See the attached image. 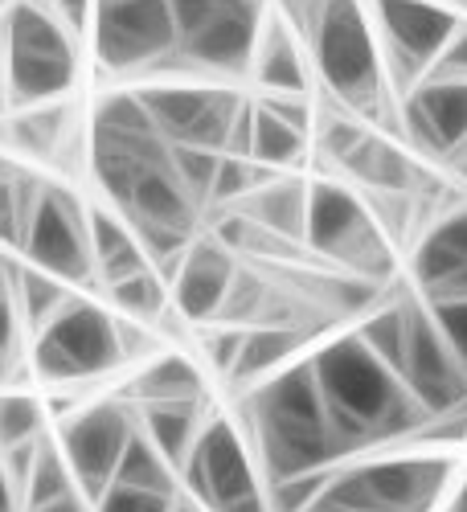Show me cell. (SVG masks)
Here are the masks:
<instances>
[{"label":"cell","mask_w":467,"mask_h":512,"mask_svg":"<svg viewBox=\"0 0 467 512\" xmlns=\"http://www.w3.org/2000/svg\"><path fill=\"white\" fill-rule=\"evenodd\" d=\"M308 365L320 386L332 435L345 455L373 447L381 439L410 435L418 426H427V418H431L414 402V394L402 386V377L365 349L361 336L332 340Z\"/></svg>","instance_id":"1"},{"label":"cell","mask_w":467,"mask_h":512,"mask_svg":"<svg viewBox=\"0 0 467 512\" xmlns=\"http://www.w3.org/2000/svg\"><path fill=\"white\" fill-rule=\"evenodd\" d=\"M250 418L271 480L324 472L336 459H345L308 361L267 377L250 398Z\"/></svg>","instance_id":"2"},{"label":"cell","mask_w":467,"mask_h":512,"mask_svg":"<svg viewBox=\"0 0 467 512\" xmlns=\"http://www.w3.org/2000/svg\"><path fill=\"white\" fill-rule=\"evenodd\" d=\"M447 459H381L332 472L320 500L332 512H431L447 488Z\"/></svg>","instance_id":"3"},{"label":"cell","mask_w":467,"mask_h":512,"mask_svg":"<svg viewBox=\"0 0 467 512\" xmlns=\"http://www.w3.org/2000/svg\"><path fill=\"white\" fill-rule=\"evenodd\" d=\"M119 361H123L119 324L95 304L66 300L46 324L37 328L33 365L46 381H54V386L99 377V373L115 369Z\"/></svg>","instance_id":"4"},{"label":"cell","mask_w":467,"mask_h":512,"mask_svg":"<svg viewBox=\"0 0 467 512\" xmlns=\"http://www.w3.org/2000/svg\"><path fill=\"white\" fill-rule=\"evenodd\" d=\"M304 37L312 41L316 70L328 87L345 103L373 111V99H381V70L369 21L357 0H324L320 17Z\"/></svg>","instance_id":"5"},{"label":"cell","mask_w":467,"mask_h":512,"mask_svg":"<svg viewBox=\"0 0 467 512\" xmlns=\"http://www.w3.org/2000/svg\"><path fill=\"white\" fill-rule=\"evenodd\" d=\"M181 58L214 70H242L259 46V0H168Z\"/></svg>","instance_id":"6"},{"label":"cell","mask_w":467,"mask_h":512,"mask_svg":"<svg viewBox=\"0 0 467 512\" xmlns=\"http://www.w3.org/2000/svg\"><path fill=\"white\" fill-rule=\"evenodd\" d=\"M5 78L21 103H41L70 91L74 82V50L58 21H50L37 5H17L5 25Z\"/></svg>","instance_id":"7"},{"label":"cell","mask_w":467,"mask_h":512,"mask_svg":"<svg viewBox=\"0 0 467 512\" xmlns=\"http://www.w3.org/2000/svg\"><path fill=\"white\" fill-rule=\"evenodd\" d=\"M402 386L427 414H459L467 406V373L459 369L455 353L447 349L443 332L435 328L431 312L418 304H402Z\"/></svg>","instance_id":"8"},{"label":"cell","mask_w":467,"mask_h":512,"mask_svg":"<svg viewBox=\"0 0 467 512\" xmlns=\"http://www.w3.org/2000/svg\"><path fill=\"white\" fill-rule=\"evenodd\" d=\"M95 50L111 70H132L177 50V21L168 0H99Z\"/></svg>","instance_id":"9"},{"label":"cell","mask_w":467,"mask_h":512,"mask_svg":"<svg viewBox=\"0 0 467 512\" xmlns=\"http://www.w3.org/2000/svg\"><path fill=\"white\" fill-rule=\"evenodd\" d=\"M304 242L320 254H332V259H349L365 267L369 275L390 271V250L381 246L361 201L345 185H332V181L312 185L308 213H304Z\"/></svg>","instance_id":"10"},{"label":"cell","mask_w":467,"mask_h":512,"mask_svg":"<svg viewBox=\"0 0 467 512\" xmlns=\"http://www.w3.org/2000/svg\"><path fill=\"white\" fill-rule=\"evenodd\" d=\"M181 467H185L189 488L209 512H230L234 504L263 492L259 476L250 467V455L242 447L238 426L226 418H214L209 426H201V435Z\"/></svg>","instance_id":"11"},{"label":"cell","mask_w":467,"mask_h":512,"mask_svg":"<svg viewBox=\"0 0 467 512\" xmlns=\"http://www.w3.org/2000/svg\"><path fill=\"white\" fill-rule=\"evenodd\" d=\"M21 246L54 279H87L95 267L91 238H87V226H82V209L62 189H46L29 205Z\"/></svg>","instance_id":"12"},{"label":"cell","mask_w":467,"mask_h":512,"mask_svg":"<svg viewBox=\"0 0 467 512\" xmlns=\"http://www.w3.org/2000/svg\"><path fill=\"white\" fill-rule=\"evenodd\" d=\"M152 127L164 136V144H189V148H226L230 119L242 99L226 91L205 87H156L140 95Z\"/></svg>","instance_id":"13"},{"label":"cell","mask_w":467,"mask_h":512,"mask_svg":"<svg viewBox=\"0 0 467 512\" xmlns=\"http://www.w3.org/2000/svg\"><path fill=\"white\" fill-rule=\"evenodd\" d=\"M132 422L119 406H91L82 410L62 435V459L70 463L74 484L87 488V496H103L119 467V455L132 439Z\"/></svg>","instance_id":"14"},{"label":"cell","mask_w":467,"mask_h":512,"mask_svg":"<svg viewBox=\"0 0 467 512\" xmlns=\"http://www.w3.org/2000/svg\"><path fill=\"white\" fill-rule=\"evenodd\" d=\"M377 21L386 29L390 58L398 62L394 74L402 87H410L422 74V66H431L439 58V50L459 29V21L447 9L427 5V0H377Z\"/></svg>","instance_id":"15"},{"label":"cell","mask_w":467,"mask_h":512,"mask_svg":"<svg viewBox=\"0 0 467 512\" xmlns=\"http://www.w3.org/2000/svg\"><path fill=\"white\" fill-rule=\"evenodd\" d=\"M406 127L418 148L435 156L467 148V82L431 78L406 99Z\"/></svg>","instance_id":"16"},{"label":"cell","mask_w":467,"mask_h":512,"mask_svg":"<svg viewBox=\"0 0 467 512\" xmlns=\"http://www.w3.org/2000/svg\"><path fill=\"white\" fill-rule=\"evenodd\" d=\"M414 279L427 300H467V209L451 213L422 238L414 254Z\"/></svg>","instance_id":"17"},{"label":"cell","mask_w":467,"mask_h":512,"mask_svg":"<svg viewBox=\"0 0 467 512\" xmlns=\"http://www.w3.org/2000/svg\"><path fill=\"white\" fill-rule=\"evenodd\" d=\"M230 283H234L230 254L214 242H197L185 250V263L173 271V300H177L181 316L205 320V316L222 312Z\"/></svg>","instance_id":"18"},{"label":"cell","mask_w":467,"mask_h":512,"mask_svg":"<svg viewBox=\"0 0 467 512\" xmlns=\"http://www.w3.org/2000/svg\"><path fill=\"white\" fill-rule=\"evenodd\" d=\"M87 238H91V263L99 267V275L111 283H123V279H132L148 267L144 259V242L127 230L123 222H115L111 213L95 209L91 218H87Z\"/></svg>","instance_id":"19"},{"label":"cell","mask_w":467,"mask_h":512,"mask_svg":"<svg viewBox=\"0 0 467 512\" xmlns=\"http://www.w3.org/2000/svg\"><path fill=\"white\" fill-rule=\"evenodd\" d=\"M144 426H148L152 447L173 467H181L201 435L197 402H152V406H144Z\"/></svg>","instance_id":"20"},{"label":"cell","mask_w":467,"mask_h":512,"mask_svg":"<svg viewBox=\"0 0 467 512\" xmlns=\"http://www.w3.org/2000/svg\"><path fill=\"white\" fill-rule=\"evenodd\" d=\"M254 74H259L267 91H279V95H300L308 87L300 50H295L287 29H279V25L267 29V37L254 46Z\"/></svg>","instance_id":"21"},{"label":"cell","mask_w":467,"mask_h":512,"mask_svg":"<svg viewBox=\"0 0 467 512\" xmlns=\"http://www.w3.org/2000/svg\"><path fill=\"white\" fill-rule=\"evenodd\" d=\"M345 164H349L353 177H361L365 185H373L381 193L410 189V164H406V156L390 140H381V136H365Z\"/></svg>","instance_id":"22"},{"label":"cell","mask_w":467,"mask_h":512,"mask_svg":"<svg viewBox=\"0 0 467 512\" xmlns=\"http://www.w3.org/2000/svg\"><path fill=\"white\" fill-rule=\"evenodd\" d=\"M177 467L168 463L156 447H152V439H144V435H132L127 439V447H123V455H119V467H115V476H111V484H123V488H140V492H160V496H173V476Z\"/></svg>","instance_id":"23"},{"label":"cell","mask_w":467,"mask_h":512,"mask_svg":"<svg viewBox=\"0 0 467 512\" xmlns=\"http://www.w3.org/2000/svg\"><path fill=\"white\" fill-rule=\"evenodd\" d=\"M132 394L144 406H152V402H197L201 398V373L185 357H160L156 365H148L140 373Z\"/></svg>","instance_id":"24"},{"label":"cell","mask_w":467,"mask_h":512,"mask_svg":"<svg viewBox=\"0 0 467 512\" xmlns=\"http://www.w3.org/2000/svg\"><path fill=\"white\" fill-rule=\"evenodd\" d=\"M304 345V336L295 328H254V332H242V345H238V357H234V377H259V373H271L279 369L295 349Z\"/></svg>","instance_id":"25"},{"label":"cell","mask_w":467,"mask_h":512,"mask_svg":"<svg viewBox=\"0 0 467 512\" xmlns=\"http://www.w3.org/2000/svg\"><path fill=\"white\" fill-rule=\"evenodd\" d=\"M254 213L259 222L275 234H287V238H304V213H308V193L295 185V181H279V185H267L254 201Z\"/></svg>","instance_id":"26"},{"label":"cell","mask_w":467,"mask_h":512,"mask_svg":"<svg viewBox=\"0 0 467 512\" xmlns=\"http://www.w3.org/2000/svg\"><path fill=\"white\" fill-rule=\"evenodd\" d=\"M304 152V132L283 123L271 107H254V132H250V156L267 164H291Z\"/></svg>","instance_id":"27"},{"label":"cell","mask_w":467,"mask_h":512,"mask_svg":"<svg viewBox=\"0 0 467 512\" xmlns=\"http://www.w3.org/2000/svg\"><path fill=\"white\" fill-rule=\"evenodd\" d=\"M25 500L29 508L37 504H46V500H58L66 492H74V472H70V463L54 451V447H41L37 443V455H33V467H29V480H25Z\"/></svg>","instance_id":"28"},{"label":"cell","mask_w":467,"mask_h":512,"mask_svg":"<svg viewBox=\"0 0 467 512\" xmlns=\"http://www.w3.org/2000/svg\"><path fill=\"white\" fill-rule=\"evenodd\" d=\"M111 295H115V304L136 320H156L168 304V291H164L160 275H152L148 267L132 279H123V283H111Z\"/></svg>","instance_id":"29"},{"label":"cell","mask_w":467,"mask_h":512,"mask_svg":"<svg viewBox=\"0 0 467 512\" xmlns=\"http://www.w3.org/2000/svg\"><path fill=\"white\" fill-rule=\"evenodd\" d=\"M168 160H173V173L181 177V185L193 197H209L218 177V164L222 156L214 148H189V144H168Z\"/></svg>","instance_id":"30"},{"label":"cell","mask_w":467,"mask_h":512,"mask_svg":"<svg viewBox=\"0 0 467 512\" xmlns=\"http://www.w3.org/2000/svg\"><path fill=\"white\" fill-rule=\"evenodd\" d=\"M37 426H41V410L33 398L25 394H0V447H17L37 439Z\"/></svg>","instance_id":"31"},{"label":"cell","mask_w":467,"mask_h":512,"mask_svg":"<svg viewBox=\"0 0 467 512\" xmlns=\"http://www.w3.org/2000/svg\"><path fill=\"white\" fill-rule=\"evenodd\" d=\"M17 300H21L25 316H29L37 328L66 304V300H62V287H58V279H54L50 271H25V275H21V295H17Z\"/></svg>","instance_id":"32"},{"label":"cell","mask_w":467,"mask_h":512,"mask_svg":"<svg viewBox=\"0 0 467 512\" xmlns=\"http://www.w3.org/2000/svg\"><path fill=\"white\" fill-rule=\"evenodd\" d=\"M427 312H431L435 328L443 332L447 349L455 353L459 369L467 373V300H431Z\"/></svg>","instance_id":"33"},{"label":"cell","mask_w":467,"mask_h":512,"mask_svg":"<svg viewBox=\"0 0 467 512\" xmlns=\"http://www.w3.org/2000/svg\"><path fill=\"white\" fill-rule=\"evenodd\" d=\"M173 496H160V492H140V488H123L111 484L99 496V512H173Z\"/></svg>","instance_id":"34"},{"label":"cell","mask_w":467,"mask_h":512,"mask_svg":"<svg viewBox=\"0 0 467 512\" xmlns=\"http://www.w3.org/2000/svg\"><path fill=\"white\" fill-rule=\"evenodd\" d=\"M25 213H29V205L21 201V189L0 177V238L17 246L25 234Z\"/></svg>","instance_id":"35"},{"label":"cell","mask_w":467,"mask_h":512,"mask_svg":"<svg viewBox=\"0 0 467 512\" xmlns=\"http://www.w3.org/2000/svg\"><path fill=\"white\" fill-rule=\"evenodd\" d=\"M250 185H254L250 164H242L238 156H222L218 177H214V189H209V197H214V201H230V197H242Z\"/></svg>","instance_id":"36"},{"label":"cell","mask_w":467,"mask_h":512,"mask_svg":"<svg viewBox=\"0 0 467 512\" xmlns=\"http://www.w3.org/2000/svg\"><path fill=\"white\" fill-rule=\"evenodd\" d=\"M431 78H455V82H467V25H459L451 33V41L439 50L435 58V74Z\"/></svg>","instance_id":"37"},{"label":"cell","mask_w":467,"mask_h":512,"mask_svg":"<svg viewBox=\"0 0 467 512\" xmlns=\"http://www.w3.org/2000/svg\"><path fill=\"white\" fill-rule=\"evenodd\" d=\"M361 140H365V132H361L357 123H345V119H332V123H328V152H332L336 160H349Z\"/></svg>","instance_id":"38"},{"label":"cell","mask_w":467,"mask_h":512,"mask_svg":"<svg viewBox=\"0 0 467 512\" xmlns=\"http://www.w3.org/2000/svg\"><path fill=\"white\" fill-rule=\"evenodd\" d=\"M13 340H17V320H13V300L0 291V353L13 357Z\"/></svg>","instance_id":"39"},{"label":"cell","mask_w":467,"mask_h":512,"mask_svg":"<svg viewBox=\"0 0 467 512\" xmlns=\"http://www.w3.org/2000/svg\"><path fill=\"white\" fill-rule=\"evenodd\" d=\"M29 512H87V504L78 500V492H66V496H58V500H46V504L29 508Z\"/></svg>","instance_id":"40"},{"label":"cell","mask_w":467,"mask_h":512,"mask_svg":"<svg viewBox=\"0 0 467 512\" xmlns=\"http://www.w3.org/2000/svg\"><path fill=\"white\" fill-rule=\"evenodd\" d=\"M0 512H17V492H13V480L5 472V463H0Z\"/></svg>","instance_id":"41"},{"label":"cell","mask_w":467,"mask_h":512,"mask_svg":"<svg viewBox=\"0 0 467 512\" xmlns=\"http://www.w3.org/2000/svg\"><path fill=\"white\" fill-rule=\"evenodd\" d=\"M87 5H91V0H58V9H62L74 25H82V17H87Z\"/></svg>","instance_id":"42"},{"label":"cell","mask_w":467,"mask_h":512,"mask_svg":"<svg viewBox=\"0 0 467 512\" xmlns=\"http://www.w3.org/2000/svg\"><path fill=\"white\" fill-rule=\"evenodd\" d=\"M447 512H467V480L459 484V492H455V500H451V508Z\"/></svg>","instance_id":"43"},{"label":"cell","mask_w":467,"mask_h":512,"mask_svg":"<svg viewBox=\"0 0 467 512\" xmlns=\"http://www.w3.org/2000/svg\"><path fill=\"white\" fill-rule=\"evenodd\" d=\"M173 512H205V508H197V504H173Z\"/></svg>","instance_id":"44"},{"label":"cell","mask_w":467,"mask_h":512,"mask_svg":"<svg viewBox=\"0 0 467 512\" xmlns=\"http://www.w3.org/2000/svg\"><path fill=\"white\" fill-rule=\"evenodd\" d=\"M5 377H9V357L0 353V381H5Z\"/></svg>","instance_id":"45"},{"label":"cell","mask_w":467,"mask_h":512,"mask_svg":"<svg viewBox=\"0 0 467 512\" xmlns=\"http://www.w3.org/2000/svg\"><path fill=\"white\" fill-rule=\"evenodd\" d=\"M0 177H5V160H0Z\"/></svg>","instance_id":"46"},{"label":"cell","mask_w":467,"mask_h":512,"mask_svg":"<svg viewBox=\"0 0 467 512\" xmlns=\"http://www.w3.org/2000/svg\"><path fill=\"white\" fill-rule=\"evenodd\" d=\"M463 152H467V148H463Z\"/></svg>","instance_id":"47"}]
</instances>
